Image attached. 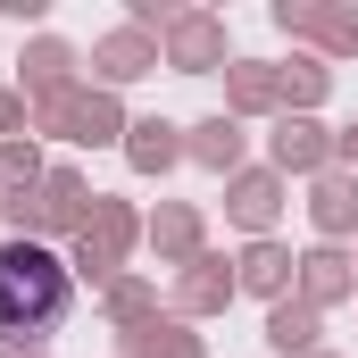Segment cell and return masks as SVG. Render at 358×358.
<instances>
[{
  "instance_id": "obj_1",
  "label": "cell",
  "mask_w": 358,
  "mask_h": 358,
  "mask_svg": "<svg viewBox=\"0 0 358 358\" xmlns=\"http://www.w3.org/2000/svg\"><path fill=\"white\" fill-rule=\"evenodd\" d=\"M67 317V267L42 242H0V342H42Z\"/></svg>"
}]
</instances>
